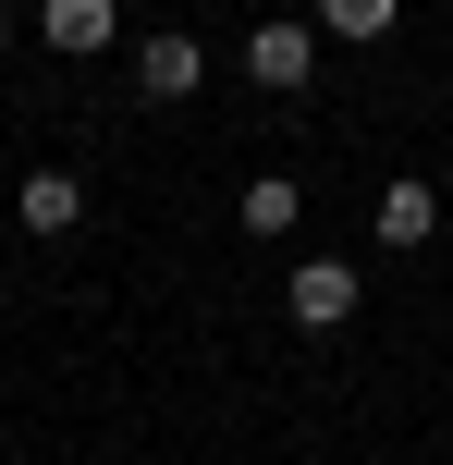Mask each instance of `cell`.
I'll use <instances>...</instances> for the list:
<instances>
[{"label": "cell", "instance_id": "1", "mask_svg": "<svg viewBox=\"0 0 453 465\" xmlns=\"http://www.w3.org/2000/svg\"><path fill=\"white\" fill-rule=\"evenodd\" d=\"M196 86H209V49H196V37H172V25H160V37H135V98L184 111Z\"/></svg>", "mask_w": 453, "mask_h": 465}, {"label": "cell", "instance_id": "2", "mask_svg": "<svg viewBox=\"0 0 453 465\" xmlns=\"http://www.w3.org/2000/svg\"><path fill=\"white\" fill-rule=\"evenodd\" d=\"M356 294H368V282L343 270V257H307V270L282 282V306H294V331H343V319H356Z\"/></svg>", "mask_w": 453, "mask_h": 465}, {"label": "cell", "instance_id": "3", "mask_svg": "<svg viewBox=\"0 0 453 465\" xmlns=\"http://www.w3.org/2000/svg\"><path fill=\"white\" fill-rule=\"evenodd\" d=\"M245 74H258V86L270 98H294V86H307V74H319V25H258V37H245Z\"/></svg>", "mask_w": 453, "mask_h": 465}, {"label": "cell", "instance_id": "4", "mask_svg": "<svg viewBox=\"0 0 453 465\" xmlns=\"http://www.w3.org/2000/svg\"><path fill=\"white\" fill-rule=\"evenodd\" d=\"M37 37L62 49V62H86V49L123 37V13H111V0H37Z\"/></svg>", "mask_w": 453, "mask_h": 465}, {"label": "cell", "instance_id": "5", "mask_svg": "<svg viewBox=\"0 0 453 465\" xmlns=\"http://www.w3.org/2000/svg\"><path fill=\"white\" fill-rule=\"evenodd\" d=\"M429 232H441V184L429 172H392L380 184V245H429Z\"/></svg>", "mask_w": 453, "mask_h": 465}, {"label": "cell", "instance_id": "6", "mask_svg": "<svg viewBox=\"0 0 453 465\" xmlns=\"http://www.w3.org/2000/svg\"><path fill=\"white\" fill-rule=\"evenodd\" d=\"M233 221H245V232H258V245H282V232H294V221H307V184H294V172H258V184H245V196H233Z\"/></svg>", "mask_w": 453, "mask_h": 465}, {"label": "cell", "instance_id": "7", "mask_svg": "<svg viewBox=\"0 0 453 465\" xmlns=\"http://www.w3.org/2000/svg\"><path fill=\"white\" fill-rule=\"evenodd\" d=\"M13 221H25V232H74V221H86V184H74V172H25Z\"/></svg>", "mask_w": 453, "mask_h": 465}, {"label": "cell", "instance_id": "8", "mask_svg": "<svg viewBox=\"0 0 453 465\" xmlns=\"http://www.w3.org/2000/svg\"><path fill=\"white\" fill-rule=\"evenodd\" d=\"M392 13H405V0H319V37H392Z\"/></svg>", "mask_w": 453, "mask_h": 465}]
</instances>
